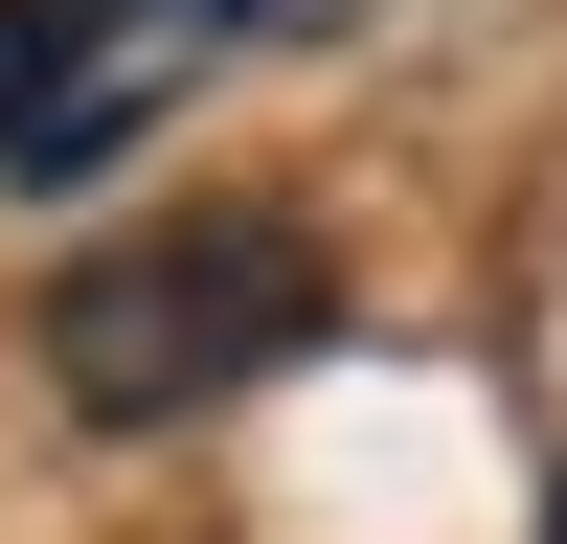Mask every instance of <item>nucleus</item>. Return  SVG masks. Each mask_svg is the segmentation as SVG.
Here are the masks:
<instances>
[{
    "label": "nucleus",
    "mask_w": 567,
    "mask_h": 544,
    "mask_svg": "<svg viewBox=\"0 0 567 544\" xmlns=\"http://www.w3.org/2000/svg\"><path fill=\"white\" fill-rule=\"evenodd\" d=\"M545 544H567V499H545Z\"/></svg>",
    "instance_id": "obj_3"
},
{
    "label": "nucleus",
    "mask_w": 567,
    "mask_h": 544,
    "mask_svg": "<svg viewBox=\"0 0 567 544\" xmlns=\"http://www.w3.org/2000/svg\"><path fill=\"white\" fill-rule=\"evenodd\" d=\"M341 0H0V181H91L227 69V45H296Z\"/></svg>",
    "instance_id": "obj_2"
},
{
    "label": "nucleus",
    "mask_w": 567,
    "mask_h": 544,
    "mask_svg": "<svg viewBox=\"0 0 567 544\" xmlns=\"http://www.w3.org/2000/svg\"><path fill=\"white\" fill-rule=\"evenodd\" d=\"M296 341H341V272H318L296 205H182V227H136V250L45 272V386H69L91 431H182V408L272 386Z\"/></svg>",
    "instance_id": "obj_1"
}]
</instances>
